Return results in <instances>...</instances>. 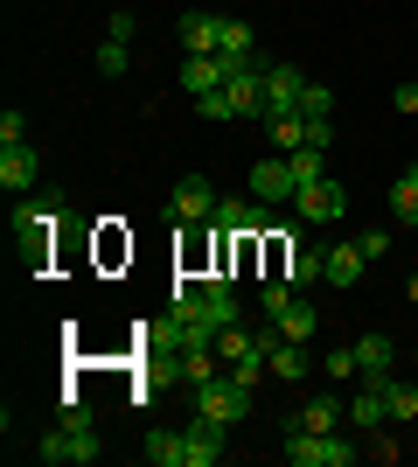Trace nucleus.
Segmentation results:
<instances>
[{"label":"nucleus","instance_id":"nucleus-12","mask_svg":"<svg viewBox=\"0 0 418 467\" xmlns=\"http://www.w3.org/2000/svg\"><path fill=\"white\" fill-rule=\"evenodd\" d=\"M349 426H356V432H383V426H391V405H383L377 377H362V390H349Z\"/></svg>","mask_w":418,"mask_h":467},{"label":"nucleus","instance_id":"nucleus-33","mask_svg":"<svg viewBox=\"0 0 418 467\" xmlns=\"http://www.w3.org/2000/svg\"><path fill=\"white\" fill-rule=\"evenodd\" d=\"M398 112H418V84H398Z\"/></svg>","mask_w":418,"mask_h":467},{"label":"nucleus","instance_id":"nucleus-6","mask_svg":"<svg viewBox=\"0 0 418 467\" xmlns=\"http://www.w3.org/2000/svg\"><path fill=\"white\" fill-rule=\"evenodd\" d=\"M196 411H202V419H217V426H238L244 411H251V384H238V377H209V384H196Z\"/></svg>","mask_w":418,"mask_h":467},{"label":"nucleus","instance_id":"nucleus-5","mask_svg":"<svg viewBox=\"0 0 418 467\" xmlns=\"http://www.w3.org/2000/svg\"><path fill=\"white\" fill-rule=\"evenodd\" d=\"M279 216H272V202H259V195H223L217 202V216H209V231H223V237H265Z\"/></svg>","mask_w":418,"mask_h":467},{"label":"nucleus","instance_id":"nucleus-31","mask_svg":"<svg viewBox=\"0 0 418 467\" xmlns=\"http://www.w3.org/2000/svg\"><path fill=\"white\" fill-rule=\"evenodd\" d=\"M105 36H112V42H133V15H126V7H119V15L105 21Z\"/></svg>","mask_w":418,"mask_h":467},{"label":"nucleus","instance_id":"nucleus-30","mask_svg":"<svg viewBox=\"0 0 418 467\" xmlns=\"http://www.w3.org/2000/svg\"><path fill=\"white\" fill-rule=\"evenodd\" d=\"M15 140H28V112H0V147H15Z\"/></svg>","mask_w":418,"mask_h":467},{"label":"nucleus","instance_id":"nucleus-13","mask_svg":"<svg viewBox=\"0 0 418 467\" xmlns=\"http://www.w3.org/2000/svg\"><path fill=\"white\" fill-rule=\"evenodd\" d=\"M223 432L230 426H217V419H189V426H181V440H189V467H217L223 461Z\"/></svg>","mask_w":418,"mask_h":467},{"label":"nucleus","instance_id":"nucleus-7","mask_svg":"<svg viewBox=\"0 0 418 467\" xmlns=\"http://www.w3.org/2000/svg\"><path fill=\"white\" fill-rule=\"evenodd\" d=\"M217 202H223V195L209 189L202 175H181V182H175V195H168V223L196 231V223H209V216H217Z\"/></svg>","mask_w":418,"mask_h":467},{"label":"nucleus","instance_id":"nucleus-22","mask_svg":"<svg viewBox=\"0 0 418 467\" xmlns=\"http://www.w3.org/2000/svg\"><path fill=\"white\" fill-rule=\"evenodd\" d=\"M217 363H223V349H181V356H175V377L196 390V384H209V377H217Z\"/></svg>","mask_w":418,"mask_h":467},{"label":"nucleus","instance_id":"nucleus-11","mask_svg":"<svg viewBox=\"0 0 418 467\" xmlns=\"http://www.w3.org/2000/svg\"><path fill=\"white\" fill-rule=\"evenodd\" d=\"M36 182H42V161H36V147H28V140L0 147V189L21 195V189H36Z\"/></svg>","mask_w":418,"mask_h":467},{"label":"nucleus","instance_id":"nucleus-14","mask_svg":"<svg viewBox=\"0 0 418 467\" xmlns=\"http://www.w3.org/2000/svg\"><path fill=\"white\" fill-rule=\"evenodd\" d=\"M230 84V63L223 57H181V91L189 98H209V91H223Z\"/></svg>","mask_w":418,"mask_h":467},{"label":"nucleus","instance_id":"nucleus-20","mask_svg":"<svg viewBox=\"0 0 418 467\" xmlns=\"http://www.w3.org/2000/svg\"><path fill=\"white\" fill-rule=\"evenodd\" d=\"M356 363H362V377H391L398 342H391V335H356Z\"/></svg>","mask_w":418,"mask_h":467},{"label":"nucleus","instance_id":"nucleus-10","mask_svg":"<svg viewBox=\"0 0 418 467\" xmlns=\"http://www.w3.org/2000/svg\"><path fill=\"white\" fill-rule=\"evenodd\" d=\"M251 195H259V202H293V195H300L293 154H272V161H259V168H251Z\"/></svg>","mask_w":418,"mask_h":467},{"label":"nucleus","instance_id":"nucleus-19","mask_svg":"<svg viewBox=\"0 0 418 467\" xmlns=\"http://www.w3.org/2000/svg\"><path fill=\"white\" fill-rule=\"evenodd\" d=\"M279 279H293V293L300 286H314V279H328V252H314V244H293L286 252V273Z\"/></svg>","mask_w":418,"mask_h":467},{"label":"nucleus","instance_id":"nucleus-25","mask_svg":"<svg viewBox=\"0 0 418 467\" xmlns=\"http://www.w3.org/2000/svg\"><path fill=\"white\" fill-rule=\"evenodd\" d=\"M147 461L154 467H189V440H181V432H147Z\"/></svg>","mask_w":418,"mask_h":467},{"label":"nucleus","instance_id":"nucleus-23","mask_svg":"<svg viewBox=\"0 0 418 467\" xmlns=\"http://www.w3.org/2000/svg\"><path fill=\"white\" fill-rule=\"evenodd\" d=\"M272 328L286 335V342H307V335L321 328V314H314V307H307V300H300V293H293V300H286V314H279Z\"/></svg>","mask_w":418,"mask_h":467},{"label":"nucleus","instance_id":"nucleus-34","mask_svg":"<svg viewBox=\"0 0 418 467\" xmlns=\"http://www.w3.org/2000/svg\"><path fill=\"white\" fill-rule=\"evenodd\" d=\"M412 300H418V279H412Z\"/></svg>","mask_w":418,"mask_h":467},{"label":"nucleus","instance_id":"nucleus-8","mask_svg":"<svg viewBox=\"0 0 418 467\" xmlns=\"http://www.w3.org/2000/svg\"><path fill=\"white\" fill-rule=\"evenodd\" d=\"M293 216H300V223H342V216H349V189H342L335 175L307 182V189L293 195Z\"/></svg>","mask_w":418,"mask_h":467},{"label":"nucleus","instance_id":"nucleus-32","mask_svg":"<svg viewBox=\"0 0 418 467\" xmlns=\"http://www.w3.org/2000/svg\"><path fill=\"white\" fill-rule=\"evenodd\" d=\"M356 244H362V252H370V258H383V252H391V231H362Z\"/></svg>","mask_w":418,"mask_h":467},{"label":"nucleus","instance_id":"nucleus-2","mask_svg":"<svg viewBox=\"0 0 418 467\" xmlns=\"http://www.w3.org/2000/svg\"><path fill=\"white\" fill-rule=\"evenodd\" d=\"M265 63V57H259ZM259 63H244V70H230V84L209 98H196L202 119H265V78H259Z\"/></svg>","mask_w":418,"mask_h":467},{"label":"nucleus","instance_id":"nucleus-9","mask_svg":"<svg viewBox=\"0 0 418 467\" xmlns=\"http://www.w3.org/2000/svg\"><path fill=\"white\" fill-rule=\"evenodd\" d=\"M259 78H265V119L300 112V98H307V78H300L293 63H259Z\"/></svg>","mask_w":418,"mask_h":467},{"label":"nucleus","instance_id":"nucleus-29","mask_svg":"<svg viewBox=\"0 0 418 467\" xmlns=\"http://www.w3.org/2000/svg\"><path fill=\"white\" fill-rule=\"evenodd\" d=\"M300 112H307V119H328V112H335V91H328V84H307Z\"/></svg>","mask_w":418,"mask_h":467},{"label":"nucleus","instance_id":"nucleus-18","mask_svg":"<svg viewBox=\"0 0 418 467\" xmlns=\"http://www.w3.org/2000/svg\"><path fill=\"white\" fill-rule=\"evenodd\" d=\"M362 265H370V252H362V244H328V286H356L362 279Z\"/></svg>","mask_w":418,"mask_h":467},{"label":"nucleus","instance_id":"nucleus-3","mask_svg":"<svg viewBox=\"0 0 418 467\" xmlns=\"http://www.w3.org/2000/svg\"><path fill=\"white\" fill-rule=\"evenodd\" d=\"M286 461H293V467H356V447H349L342 432L293 426V432H286Z\"/></svg>","mask_w":418,"mask_h":467},{"label":"nucleus","instance_id":"nucleus-17","mask_svg":"<svg viewBox=\"0 0 418 467\" xmlns=\"http://www.w3.org/2000/svg\"><path fill=\"white\" fill-rule=\"evenodd\" d=\"M217 57L230 63V70H244V63H259V36H251L244 21H223V36H217Z\"/></svg>","mask_w":418,"mask_h":467},{"label":"nucleus","instance_id":"nucleus-27","mask_svg":"<svg viewBox=\"0 0 418 467\" xmlns=\"http://www.w3.org/2000/svg\"><path fill=\"white\" fill-rule=\"evenodd\" d=\"M328 377H335V384H356V377H362V363H356V342H349V349H328Z\"/></svg>","mask_w":418,"mask_h":467},{"label":"nucleus","instance_id":"nucleus-16","mask_svg":"<svg viewBox=\"0 0 418 467\" xmlns=\"http://www.w3.org/2000/svg\"><path fill=\"white\" fill-rule=\"evenodd\" d=\"M342 419H349V398H335V390H321V398L300 405V426L307 432H342Z\"/></svg>","mask_w":418,"mask_h":467},{"label":"nucleus","instance_id":"nucleus-28","mask_svg":"<svg viewBox=\"0 0 418 467\" xmlns=\"http://www.w3.org/2000/svg\"><path fill=\"white\" fill-rule=\"evenodd\" d=\"M98 78H126V42H98Z\"/></svg>","mask_w":418,"mask_h":467},{"label":"nucleus","instance_id":"nucleus-26","mask_svg":"<svg viewBox=\"0 0 418 467\" xmlns=\"http://www.w3.org/2000/svg\"><path fill=\"white\" fill-rule=\"evenodd\" d=\"M391 216H398V223H418V161L404 168L398 189H391Z\"/></svg>","mask_w":418,"mask_h":467},{"label":"nucleus","instance_id":"nucleus-1","mask_svg":"<svg viewBox=\"0 0 418 467\" xmlns=\"http://www.w3.org/2000/svg\"><path fill=\"white\" fill-rule=\"evenodd\" d=\"M42 461H49V467H63V461H70V467H91V461H98V419H91V411H84V398H77V390H63V419H56V426H49V432H42Z\"/></svg>","mask_w":418,"mask_h":467},{"label":"nucleus","instance_id":"nucleus-24","mask_svg":"<svg viewBox=\"0 0 418 467\" xmlns=\"http://www.w3.org/2000/svg\"><path fill=\"white\" fill-rule=\"evenodd\" d=\"M377 384H383V405H391V426H412L418 419V390L398 384V377H377Z\"/></svg>","mask_w":418,"mask_h":467},{"label":"nucleus","instance_id":"nucleus-15","mask_svg":"<svg viewBox=\"0 0 418 467\" xmlns=\"http://www.w3.org/2000/svg\"><path fill=\"white\" fill-rule=\"evenodd\" d=\"M217 36H223V15H181V49L189 57H217Z\"/></svg>","mask_w":418,"mask_h":467},{"label":"nucleus","instance_id":"nucleus-21","mask_svg":"<svg viewBox=\"0 0 418 467\" xmlns=\"http://www.w3.org/2000/svg\"><path fill=\"white\" fill-rule=\"evenodd\" d=\"M307 370H314V356H307V342H286V335H279V342H272V377L300 384Z\"/></svg>","mask_w":418,"mask_h":467},{"label":"nucleus","instance_id":"nucleus-4","mask_svg":"<svg viewBox=\"0 0 418 467\" xmlns=\"http://www.w3.org/2000/svg\"><path fill=\"white\" fill-rule=\"evenodd\" d=\"M56 223H63L56 202H21V210H15V237H21V258H28V265H49V237H56Z\"/></svg>","mask_w":418,"mask_h":467}]
</instances>
